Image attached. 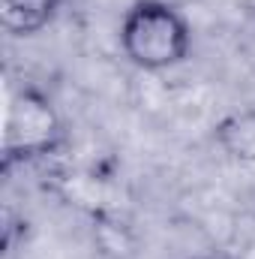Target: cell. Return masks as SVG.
<instances>
[{
	"label": "cell",
	"instance_id": "1",
	"mask_svg": "<svg viewBox=\"0 0 255 259\" xmlns=\"http://www.w3.org/2000/svg\"><path fill=\"white\" fill-rule=\"evenodd\" d=\"M120 46L141 69H168L189 55V24L162 0H138L123 15Z\"/></svg>",
	"mask_w": 255,
	"mask_h": 259
},
{
	"label": "cell",
	"instance_id": "2",
	"mask_svg": "<svg viewBox=\"0 0 255 259\" xmlns=\"http://www.w3.org/2000/svg\"><path fill=\"white\" fill-rule=\"evenodd\" d=\"M60 136H63V124L42 91L21 84L18 91L9 94L6 133H3V151L9 163L18 157L24 160V157H39L54 151Z\"/></svg>",
	"mask_w": 255,
	"mask_h": 259
},
{
	"label": "cell",
	"instance_id": "3",
	"mask_svg": "<svg viewBox=\"0 0 255 259\" xmlns=\"http://www.w3.org/2000/svg\"><path fill=\"white\" fill-rule=\"evenodd\" d=\"M57 6L60 0H0V24L15 36H30L54 18Z\"/></svg>",
	"mask_w": 255,
	"mask_h": 259
},
{
	"label": "cell",
	"instance_id": "4",
	"mask_svg": "<svg viewBox=\"0 0 255 259\" xmlns=\"http://www.w3.org/2000/svg\"><path fill=\"white\" fill-rule=\"evenodd\" d=\"M198 259H225V256H198Z\"/></svg>",
	"mask_w": 255,
	"mask_h": 259
},
{
	"label": "cell",
	"instance_id": "5",
	"mask_svg": "<svg viewBox=\"0 0 255 259\" xmlns=\"http://www.w3.org/2000/svg\"><path fill=\"white\" fill-rule=\"evenodd\" d=\"M60 3H63V0H60Z\"/></svg>",
	"mask_w": 255,
	"mask_h": 259
}]
</instances>
